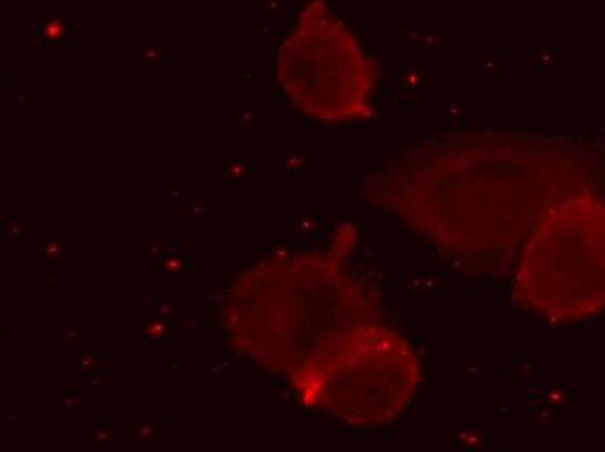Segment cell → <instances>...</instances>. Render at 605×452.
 I'll return each instance as SVG.
<instances>
[{
	"mask_svg": "<svg viewBox=\"0 0 605 452\" xmlns=\"http://www.w3.org/2000/svg\"><path fill=\"white\" fill-rule=\"evenodd\" d=\"M238 351L291 378L331 339L376 322V306L334 256L280 252L240 271L221 298Z\"/></svg>",
	"mask_w": 605,
	"mask_h": 452,
	"instance_id": "7a4b0ae2",
	"label": "cell"
},
{
	"mask_svg": "<svg viewBox=\"0 0 605 452\" xmlns=\"http://www.w3.org/2000/svg\"><path fill=\"white\" fill-rule=\"evenodd\" d=\"M596 171L570 141L468 134L412 148L364 193L442 251L499 271L552 205L595 188Z\"/></svg>",
	"mask_w": 605,
	"mask_h": 452,
	"instance_id": "6da1fadb",
	"label": "cell"
},
{
	"mask_svg": "<svg viewBox=\"0 0 605 452\" xmlns=\"http://www.w3.org/2000/svg\"><path fill=\"white\" fill-rule=\"evenodd\" d=\"M514 300L553 324L605 312V198L595 188L552 205L518 252Z\"/></svg>",
	"mask_w": 605,
	"mask_h": 452,
	"instance_id": "3957f363",
	"label": "cell"
},
{
	"mask_svg": "<svg viewBox=\"0 0 605 452\" xmlns=\"http://www.w3.org/2000/svg\"><path fill=\"white\" fill-rule=\"evenodd\" d=\"M279 75L291 101L318 120L343 122L372 113L369 98L376 72L346 30L299 32L280 52Z\"/></svg>",
	"mask_w": 605,
	"mask_h": 452,
	"instance_id": "5b68a950",
	"label": "cell"
},
{
	"mask_svg": "<svg viewBox=\"0 0 605 452\" xmlns=\"http://www.w3.org/2000/svg\"><path fill=\"white\" fill-rule=\"evenodd\" d=\"M299 402L353 426L396 419L421 381V362L404 336L377 322L326 343L289 378Z\"/></svg>",
	"mask_w": 605,
	"mask_h": 452,
	"instance_id": "277c9868",
	"label": "cell"
}]
</instances>
